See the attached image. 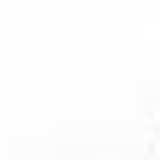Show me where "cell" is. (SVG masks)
I'll list each match as a JSON object with an SVG mask.
<instances>
[]
</instances>
